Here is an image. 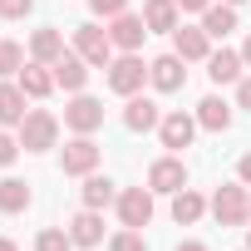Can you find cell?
<instances>
[{
	"label": "cell",
	"mask_w": 251,
	"mask_h": 251,
	"mask_svg": "<svg viewBox=\"0 0 251 251\" xmlns=\"http://www.w3.org/2000/svg\"><path fill=\"white\" fill-rule=\"evenodd\" d=\"M54 138H59V118L50 108H30L25 123H20V148L25 153H45V148H54Z\"/></svg>",
	"instance_id": "obj_1"
},
{
	"label": "cell",
	"mask_w": 251,
	"mask_h": 251,
	"mask_svg": "<svg viewBox=\"0 0 251 251\" xmlns=\"http://www.w3.org/2000/svg\"><path fill=\"white\" fill-rule=\"evenodd\" d=\"M143 79H148V64H143L138 54H118V59L108 64V89L123 94V99H133V94L143 89Z\"/></svg>",
	"instance_id": "obj_2"
},
{
	"label": "cell",
	"mask_w": 251,
	"mask_h": 251,
	"mask_svg": "<svg viewBox=\"0 0 251 251\" xmlns=\"http://www.w3.org/2000/svg\"><path fill=\"white\" fill-rule=\"evenodd\" d=\"M74 50H79L94 69H108V64H113V40H108V30H99V25H79V30H74Z\"/></svg>",
	"instance_id": "obj_3"
},
{
	"label": "cell",
	"mask_w": 251,
	"mask_h": 251,
	"mask_svg": "<svg viewBox=\"0 0 251 251\" xmlns=\"http://www.w3.org/2000/svg\"><path fill=\"white\" fill-rule=\"evenodd\" d=\"M212 217H217L222 226H241V222L251 217V197H246V187H217V197H212Z\"/></svg>",
	"instance_id": "obj_4"
},
{
	"label": "cell",
	"mask_w": 251,
	"mask_h": 251,
	"mask_svg": "<svg viewBox=\"0 0 251 251\" xmlns=\"http://www.w3.org/2000/svg\"><path fill=\"white\" fill-rule=\"evenodd\" d=\"M118 217H123V226L143 231V226L153 222V187H128V192H118Z\"/></svg>",
	"instance_id": "obj_5"
},
{
	"label": "cell",
	"mask_w": 251,
	"mask_h": 251,
	"mask_svg": "<svg viewBox=\"0 0 251 251\" xmlns=\"http://www.w3.org/2000/svg\"><path fill=\"white\" fill-rule=\"evenodd\" d=\"M99 158H103V153H99V143H94L89 133H79L74 143H64V158H59V163H64V173H69V177H89V173L99 168Z\"/></svg>",
	"instance_id": "obj_6"
},
{
	"label": "cell",
	"mask_w": 251,
	"mask_h": 251,
	"mask_svg": "<svg viewBox=\"0 0 251 251\" xmlns=\"http://www.w3.org/2000/svg\"><path fill=\"white\" fill-rule=\"evenodd\" d=\"M153 30L143 25V15H113V25H108V40H113V50H123V54H138V45L148 40Z\"/></svg>",
	"instance_id": "obj_7"
},
{
	"label": "cell",
	"mask_w": 251,
	"mask_h": 251,
	"mask_svg": "<svg viewBox=\"0 0 251 251\" xmlns=\"http://www.w3.org/2000/svg\"><path fill=\"white\" fill-rule=\"evenodd\" d=\"M182 64H187L182 54H163V59H153V64H148L153 89H158V94H177V89L187 84V69H182Z\"/></svg>",
	"instance_id": "obj_8"
},
{
	"label": "cell",
	"mask_w": 251,
	"mask_h": 251,
	"mask_svg": "<svg viewBox=\"0 0 251 251\" xmlns=\"http://www.w3.org/2000/svg\"><path fill=\"white\" fill-rule=\"evenodd\" d=\"M64 123L74 133H94V128H103V103L89 99V94H74V103L64 108Z\"/></svg>",
	"instance_id": "obj_9"
},
{
	"label": "cell",
	"mask_w": 251,
	"mask_h": 251,
	"mask_svg": "<svg viewBox=\"0 0 251 251\" xmlns=\"http://www.w3.org/2000/svg\"><path fill=\"white\" fill-rule=\"evenodd\" d=\"M50 69H54V84H64L69 94H79V89L89 84V59H84L79 50H64V54H59Z\"/></svg>",
	"instance_id": "obj_10"
},
{
	"label": "cell",
	"mask_w": 251,
	"mask_h": 251,
	"mask_svg": "<svg viewBox=\"0 0 251 251\" xmlns=\"http://www.w3.org/2000/svg\"><path fill=\"white\" fill-rule=\"evenodd\" d=\"M158 123H163V113H158L153 99L133 94L128 103H123V128H128V133H148V128H158Z\"/></svg>",
	"instance_id": "obj_11"
},
{
	"label": "cell",
	"mask_w": 251,
	"mask_h": 251,
	"mask_svg": "<svg viewBox=\"0 0 251 251\" xmlns=\"http://www.w3.org/2000/svg\"><path fill=\"white\" fill-rule=\"evenodd\" d=\"M148 187H153V192H182V187H187L182 158H158V163L148 168Z\"/></svg>",
	"instance_id": "obj_12"
},
{
	"label": "cell",
	"mask_w": 251,
	"mask_h": 251,
	"mask_svg": "<svg viewBox=\"0 0 251 251\" xmlns=\"http://www.w3.org/2000/svg\"><path fill=\"white\" fill-rule=\"evenodd\" d=\"M192 133H197V118H187V113H163V123H158L163 148H187Z\"/></svg>",
	"instance_id": "obj_13"
},
{
	"label": "cell",
	"mask_w": 251,
	"mask_h": 251,
	"mask_svg": "<svg viewBox=\"0 0 251 251\" xmlns=\"http://www.w3.org/2000/svg\"><path fill=\"white\" fill-rule=\"evenodd\" d=\"M207 45H212L207 30H192V25H177L173 30V54H182V59H207L212 54Z\"/></svg>",
	"instance_id": "obj_14"
},
{
	"label": "cell",
	"mask_w": 251,
	"mask_h": 251,
	"mask_svg": "<svg viewBox=\"0 0 251 251\" xmlns=\"http://www.w3.org/2000/svg\"><path fill=\"white\" fill-rule=\"evenodd\" d=\"M241 69H246L241 50H222V54H207V74H212V84H241Z\"/></svg>",
	"instance_id": "obj_15"
},
{
	"label": "cell",
	"mask_w": 251,
	"mask_h": 251,
	"mask_svg": "<svg viewBox=\"0 0 251 251\" xmlns=\"http://www.w3.org/2000/svg\"><path fill=\"white\" fill-rule=\"evenodd\" d=\"M15 84H20L30 99H45V94L54 89V69H50V64H40V59H30V64L15 74Z\"/></svg>",
	"instance_id": "obj_16"
},
{
	"label": "cell",
	"mask_w": 251,
	"mask_h": 251,
	"mask_svg": "<svg viewBox=\"0 0 251 251\" xmlns=\"http://www.w3.org/2000/svg\"><path fill=\"white\" fill-rule=\"evenodd\" d=\"M197 123H202V128H212V133H226V128H231V103L217 99V94H207V99L197 103Z\"/></svg>",
	"instance_id": "obj_17"
},
{
	"label": "cell",
	"mask_w": 251,
	"mask_h": 251,
	"mask_svg": "<svg viewBox=\"0 0 251 251\" xmlns=\"http://www.w3.org/2000/svg\"><path fill=\"white\" fill-rule=\"evenodd\" d=\"M69 236H74V246H99V241H103V217H99L94 207H84V212L69 222Z\"/></svg>",
	"instance_id": "obj_18"
},
{
	"label": "cell",
	"mask_w": 251,
	"mask_h": 251,
	"mask_svg": "<svg viewBox=\"0 0 251 251\" xmlns=\"http://www.w3.org/2000/svg\"><path fill=\"white\" fill-rule=\"evenodd\" d=\"M25 99H30V94H25L20 84H0V123H5V128H10V123H25V113H30Z\"/></svg>",
	"instance_id": "obj_19"
},
{
	"label": "cell",
	"mask_w": 251,
	"mask_h": 251,
	"mask_svg": "<svg viewBox=\"0 0 251 251\" xmlns=\"http://www.w3.org/2000/svg\"><path fill=\"white\" fill-rule=\"evenodd\" d=\"M143 25L148 30H177V0H143Z\"/></svg>",
	"instance_id": "obj_20"
},
{
	"label": "cell",
	"mask_w": 251,
	"mask_h": 251,
	"mask_svg": "<svg viewBox=\"0 0 251 251\" xmlns=\"http://www.w3.org/2000/svg\"><path fill=\"white\" fill-rule=\"evenodd\" d=\"M202 30H207L212 40L231 35V30H236V5H226V0H222V5H207V10H202Z\"/></svg>",
	"instance_id": "obj_21"
},
{
	"label": "cell",
	"mask_w": 251,
	"mask_h": 251,
	"mask_svg": "<svg viewBox=\"0 0 251 251\" xmlns=\"http://www.w3.org/2000/svg\"><path fill=\"white\" fill-rule=\"evenodd\" d=\"M108 202H118V192H113V182H108L103 173H89V177H84V207H94V212H103Z\"/></svg>",
	"instance_id": "obj_22"
},
{
	"label": "cell",
	"mask_w": 251,
	"mask_h": 251,
	"mask_svg": "<svg viewBox=\"0 0 251 251\" xmlns=\"http://www.w3.org/2000/svg\"><path fill=\"white\" fill-rule=\"evenodd\" d=\"M202 212H207V202H202V197H197L192 187L173 192V222H177V226H192V222H197Z\"/></svg>",
	"instance_id": "obj_23"
},
{
	"label": "cell",
	"mask_w": 251,
	"mask_h": 251,
	"mask_svg": "<svg viewBox=\"0 0 251 251\" xmlns=\"http://www.w3.org/2000/svg\"><path fill=\"white\" fill-rule=\"evenodd\" d=\"M30 54H35L40 64H54V59L64 54V35H59V30H35V40H30Z\"/></svg>",
	"instance_id": "obj_24"
},
{
	"label": "cell",
	"mask_w": 251,
	"mask_h": 251,
	"mask_svg": "<svg viewBox=\"0 0 251 251\" xmlns=\"http://www.w3.org/2000/svg\"><path fill=\"white\" fill-rule=\"evenodd\" d=\"M30 207V187L20 177H5L0 182V212H25Z\"/></svg>",
	"instance_id": "obj_25"
},
{
	"label": "cell",
	"mask_w": 251,
	"mask_h": 251,
	"mask_svg": "<svg viewBox=\"0 0 251 251\" xmlns=\"http://www.w3.org/2000/svg\"><path fill=\"white\" fill-rule=\"evenodd\" d=\"M25 69V50L15 45V40H0V79H10V74H20Z\"/></svg>",
	"instance_id": "obj_26"
},
{
	"label": "cell",
	"mask_w": 251,
	"mask_h": 251,
	"mask_svg": "<svg viewBox=\"0 0 251 251\" xmlns=\"http://www.w3.org/2000/svg\"><path fill=\"white\" fill-rule=\"evenodd\" d=\"M35 251H74V236H69V231H59V226H45V231H40V241H35Z\"/></svg>",
	"instance_id": "obj_27"
},
{
	"label": "cell",
	"mask_w": 251,
	"mask_h": 251,
	"mask_svg": "<svg viewBox=\"0 0 251 251\" xmlns=\"http://www.w3.org/2000/svg\"><path fill=\"white\" fill-rule=\"evenodd\" d=\"M108 251H148V241H143V231H133V226H123L113 241H108Z\"/></svg>",
	"instance_id": "obj_28"
},
{
	"label": "cell",
	"mask_w": 251,
	"mask_h": 251,
	"mask_svg": "<svg viewBox=\"0 0 251 251\" xmlns=\"http://www.w3.org/2000/svg\"><path fill=\"white\" fill-rule=\"evenodd\" d=\"M35 10V0H0V15H5V20H25Z\"/></svg>",
	"instance_id": "obj_29"
},
{
	"label": "cell",
	"mask_w": 251,
	"mask_h": 251,
	"mask_svg": "<svg viewBox=\"0 0 251 251\" xmlns=\"http://www.w3.org/2000/svg\"><path fill=\"white\" fill-rule=\"evenodd\" d=\"M89 10H94V15H103V20H113V15L128 10V0H89Z\"/></svg>",
	"instance_id": "obj_30"
},
{
	"label": "cell",
	"mask_w": 251,
	"mask_h": 251,
	"mask_svg": "<svg viewBox=\"0 0 251 251\" xmlns=\"http://www.w3.org/2000/svg\"><path fill=\"white\" fill-rule=\"evenodd\" d=\"M15 153H20V143H15L10 133H0V168H10V163H15Z\"/></svg>",
	"instance_id": "obj_31"
},
{
	"label": "cell",
	"mask_w": 251,
	"mask_h": 251,
	"mask_svg": "<svg viewBox=\"0 0 251 251\" xmlns=\"http://www.w3.org/2000/svg\"><path fill=\"white\" fill-rule=\"evenodd\" d=\"M236 103L251 108V74H241V84H236Z\"/></svg>",
	"instance_id": "obj_32"
},
{
	"label": "cell",
	"mask_w": 251,
	"mask_h": 251,
	"mask_svg": "<svg viewBox=\"0 0 251 251\" xmlns=\"http://www.w3.org/2000/svg\"><path fill=\"white\" fill-rule=\"evenodd\" d=\"M207 5H212V0H177V10H197V15H202Z\"/></svg>",
	"instance_id": "obj_33"
},
{
	"label": "cell",
	"mask_w": 251,
	"mask_h": 251,
	"mask_svg": "<svg viewBox=\"0 0 251 251\" xmlns=\"http://www.w3.org/2000/svg\"><path fill=\"white\" fill-rule=\"evenodd\" d=\"M236 173H241V182H246V187H251V153H246V158H241V163H236Z\"/></svg>",
	"instance_id": "obj_34"
},
{
	"label": "cell",
	"mask_w": 251,
	"mask_h": 251,
	"mask_svg": "<svg viewBox=\"0 0 251 251\" xmlns=\"http://www.w3.org/2000/svg\"><path fill=\"white\" fill-rule=\"evenodd\" d=\"M241 59H246V69H251V35H246V45H241Z\"/></svg>",
	"instance_id": "obj_35"
},
{
	"label": "cell",
	"mask_w": 251,
	"mask_h": 251,
	"mask_svg": "<svg viewBox=\"0 0 251 251\" xmlns=\"http://www.w3.org/2000/svg\"><path fill=\"white\" fill-rule=\"evenodd\" d=\"M177 251H207V246H202V241H182Z\"/></svg>",
	"instance_id": "obj_36"
},
{
	"label": "cell",
	"mask_w": 251,
	"mask_h": 251,
	"mask_svg": "<svg viewBox=\"0 0 251 251\" xmlns=\"http://www.w3.org/2000/svg\"><path fill=\"white\" fill-rule=\"evenodd\" d=\"M0 251H20V246H15V241H10V236H0Z\"/></svg>",
	"instance_id": "obj_37"
},
{
	"label": "cell",
	"mask_w": 251,
	"mask_h": 251,
	"mask_svg": "<svg viewBox=\"0 0 251 251\" xmlns=\"http://www.w3.org/2000/svg\"><path fill=\"white\" fill-rule=\"evenodd\" d=\"M246 251H251V231H246Z\"/></svg>",
	"instance_id": "obj_38"
},
{
	"label": "cell",
	"mask_w": 251,
	"mask_h": 251,
	"mask_svg": "<svg viewBox=\"0 0 251 251\" xmlns=\"http://www.w3.org/2000/svg\"><path fill=\"white\" fill-rule=\"evenodd\" d=\"M226 5H241V0H226Z\"/></svg>",
	"instance_id": "obj_39"
}]
</instances>
